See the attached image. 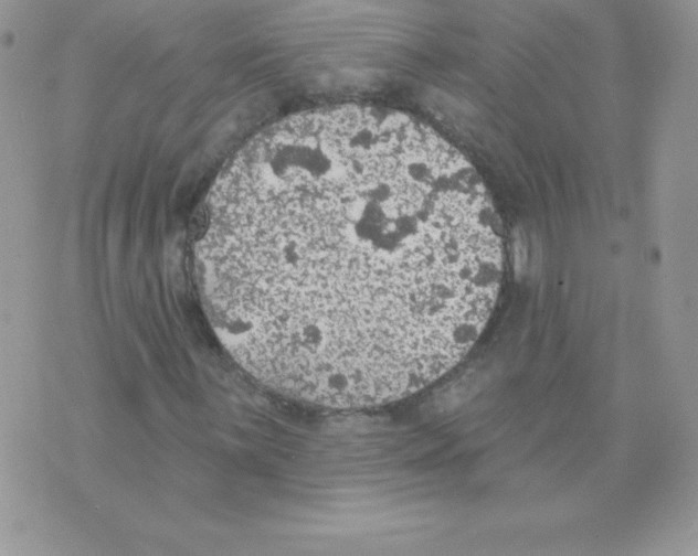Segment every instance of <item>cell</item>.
Here are the masks:
<instances>
[{
  "label": "cell",
  "mask_w": 698,
  "mask_h": 556,
  "mask_svg": "<svg viewBox=\"0 0 698 556\" xmlns=\"http://www.w3.org/2000/svg\"><path fill=\"white\" fill-rule=\"evenodd\" d=\"M515 246H516V249H515L516 250L515 252L516 270L522 271L525 267V263H526V247H525L521 234L517 235Z\"/></svg>",
  "instance_id": "cell-2"
},
{
  "label": "cell",
  "mask_w": 698,
  "mask_h": 556,
  "mask_svg": "<svg viewBox=\"0 0 698 556\" xmlns=\"http://www.w3.org/2000/svg\"><path fill=\"white\" fill-rule=\"evenodd\" d=\"M209 320L260 383L299 402L405 398L470 351L504 270L472 164L396 110L283 119L214 184L195 247Z\"/></svg>",
  "instance_id": "cell-1"
}]
</instances>
